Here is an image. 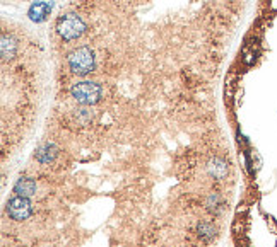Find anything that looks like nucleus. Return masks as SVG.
Segmentation results:
<instances>
[{
    "label": "nucleus",
    "mask_w": 277,
    "mask_h": 247,
    "mask_svg": "<svg viewBox=\"0 0 277 247\" xmlns=\"http://www.w3.org/2000/svg\"><path fill=\"white\" fill-rule=\"evenodd\" d=\"M84 31H86V22L77 14H63L56 21V33L65 41H74V39L81 38Z\"/></svg>",
    "instance_id": "f257e3e1"
},
{
    "label": "nucleus",
    "mask_w": 277,
    "mask_h": 247,
    "mask_svg": "<svg viewBox=\"0 0 277 247\" xmlns=\"http://www.w3.org/2000/svg\"><path fill=\"white\" fill-rule=\"evenodd\" d=\"M71 96L84 106H94L96 102L101 99V87L96 82H89V80H82L77 82L71 87Z\"/></svg>",
    "instance_id": "f03ea898"
},
{
    "label": "nucleus",
    "mask_w": 277,
    "mask_h": 247,
    "mask_svg": "<svg viewBox=\"0 0 277 247\" xmlns=\"http://www.w3.org/2000/svg\"><path fill=\"white\" fill-rule=\"evenodd\" d=\"M69 66L74 73L77 75H86V73L92 72L94 68V53L88 46H81V48L74 49L69 55Z\"/></svg>",
    "instance_id": "7ed1b4c3"
},
{
    "label": "nucleus",
    "mask_w": 277,
    "mask_h": 247,
    "mask_svg": "<svg viewBox=\"0 0 277 247\" xmlns=\"http://www.w3.org/2000/svg\"><path fill=\"white\" fill-rule=\"evenodd\" d=\"M31 203H29V198H22V196H16V198L9 199L7 203V213L12 220H18V222H22V220L29 218L31 216Z\"/></svg>",
    "instance_id": "20e7f679"
},
{
    "label": "nucleus",
    "mask_w": 277,
    "mask_h": 247,
    "mask_svg": "<svg viewBox=\"0 0 277 247\" xmlns=\"http://www.w3.org/2000/svg\"><path fill=\"white\" fill-rule=\"evenodd\" d=\"M52 12V4L48 2H35V4L29 7L28 16L33 22H43Z\"/></svg>",
    "instance_id": "39448f33"
},
{
    "label": "nucleus",
    "mask_w": 277,
    "mask_h": 247,
    "mask_svg": "<svg viewBox=\"0 0 277 247\" xmlns=\"http://www.w3.org/2000/svg\"><path fill=\"white\" fill-rule=\"evenodd\" d=\"M14 193L22 198H31L36 193V182L31 178H21L14 184Z\"/></svg>",
    "instance_id": "423d86ee"
},
{
    "label": "nucleus",
    "mask_w": 277,
    "mask_h": 247,
    "mask_svg": "<svg viewBox=\"0 0 277 247\" xmlns=\"http://www.w3.org/2000/svg\"><path fill=\"white\" fill-rule=\"evenodd\" d=\"M56 152H58V150H56V147L53 145V143H45V145L39 147L38 152H36V159L41 164H50L56 157Z\"/></svg>",
    "instance_id": "0eeeda50"
},
{
    "label": "nucleus",
    "mask_w": 277,
    "mask_h": 247,
    "mask_svg": "<svg viewBox=\"0 0 277 247\" xmlns=\"http://www.w3.org/2000/svg\"><path fill=\"white\" fill-rule=\"evenodd\" d=\"M209 172L216 179H224L226 174H228V164L221 159H214L211 162V165H209Z\"/></svg>",
    "instance_id": "6e6552de"
},
{
    "label": "nucleus",
    "mask_w": 277,
    "mask_h": 247,
    "mask_svg": "<svg viewBox=\"0 0 277 247\" xmlns=\"http://www.w3.org/2000/svg\"><path fill=\"white\" fill-rule=\"evenodd\" d=\"M16 49H18V43L12 38L2 36V56H4V60L12 58L16 55Z\"/></svg>",
    "instance_id": "1a4fd4ad"
}]
</instances>
